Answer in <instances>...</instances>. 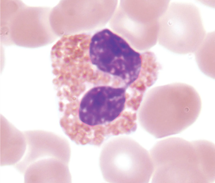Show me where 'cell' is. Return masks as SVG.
Here are the masks:
<instances>
[{
  "instance_id": "277c9868",
  "label": "cell",
  "mask_w": 215,
  "mask_h": 183,
  "mask_svg": "<svg viewBox=\"0 0 215 183\" xmlns=\"http://www.w3.org/2000/svg\"><path fill=\"white\" fill-rule=\"evenodd\" d=\"M150 153L153 183H209L193 141L168 138L157 142Z\"/></svg>"
},
{
  "instance_id": "9c48e42d",
  "label": "cell",
  "mask_w": 215,
  "mask_h": 183,
  "mask_svg": "<svg viewBox=\"0 0 215 183\" xmlns=\"http://www.w3.org/2000/svg\"><path fill=\"white\" fill-rule=\"evenodd\" d=\"M23 132L27 142L26 152L21 160L14 165L19 173L23 174L31 163L43 158L55 157L68 162L69 147L65 138L44 130Z\"/></svg>"
},
{
  "instance_id": "7c38bea8",
  "label": "cell",
  "mask_w": 215,
  "mask_h": 183,
  "mask_svg": "<svg viewBox=\"0 0 215 183\" xmlns=\"http://www.w3.org/2000/svg\"><path fill=\"white\" fill-rule=\"evenodd\" d=\"M160 68L153 53L150 51L143 53L142 64L138 76L130 87L145 92L156 80Z\"/></svg>"
},
{
  "instance_id": "7a4b0ae2",
  "label": "cell",
  "mask_w": 215,
  "mask_h": 183,
  "mask_svg": "<svg viewBox=\"0 0 215 183\" xmlns=\"http://www.w3.org/2000/svg\"><path fill=\"white\" fill-rule=\"evenodd\" d=\"M126 90L102 86L89 91L80 105L81 124L69 137L79 144L101 145L112 136L115 121L125 109Z\"/></svg>"
},
{
  "instance_id": "6da1fadb",
  "label": "cell",
  "mask_w": 215,
  "mask_h": 183,
  "mask_svg": "<svg viewBox=\"0 0 215 183\" xmlns=\"http://www.w3.org/2000/svg\"><path fill=\"white\" fill-rule=\"evenodd\" d=\"M202 107L201 97L192 86L176 83L148 92L138 109L139 123L157 138L179 133L196 120Z\"/></svg>"
},
{
  "instance_id": "4fadbf2b",
  "label": "cell",
  "mask_w": 215,
  "mask_h": 183,
  "mask_svg": "<svg viewBox=\"0 0 215 183\" xmlns=\"http://www.w3.org/2000/svg\"><path fill=\"white\" fill-rule=\"evenodd\" d=\"M215 34H206L204 40L196 50L195 56L197 63L201 71L212 79L215 78Z\"/></svg>"
},
{
  "instance_id": "30bf717a",
  "label": "cell",
  "mask_w": 215,
  "mask_h": 183,
  "mask_svg": "<svg viewBox=\"0 0 215 183\" xmlns=\"http://www.w3.org/2000/svg\"><path fill=\"white\" fill-rule=\"evenodd\" d=\"M55 157L43 158L29 164L23 174L25 183L67 182L69 180L67 164Z\"/></svg>"
},
{
  "instance_id": "3957f363",
  "label": "cell",
  "mask_w": 215,
  "mask_h": 183,
  "mask_svg": "<svg viewBox=\"0 0 215 183\" xmlns=\"http://www.w3.org/2000/svg\"><path fill=\"white\" fill-rule=\"evenodd\" d=\"M50 8L27 6L20 1L1 0V41L30 48L51 43L57 36L50 25Z\"/></svg>"
},
{
  "instance_id": "ba28073f",
  "label": "cell",
  "mask_w": 215,
  "mask_h": 183,
  "mask_svg": "<svg viewBox=\"0 0 215 183\" xmlns=\"http://www.w3.org/2000/svg\"><path fill=\"white\" fill-rule=\"evenodd\" d=\"M133 1L134 6L132 1L133 6L129 1H122L115 17L120 19L119 26L115 30L134 47L147 50L158 40L160 20L170 1Z\"/></svg>"
},
{
  "instance_id": "5b68a950",
  "label": "cell",
  "mask_w": 215,
  "mask_h": 183,
  "mask_svg": "<svg viewBox=\"0 0 215 183\" xmlns=\"http://www.w3.org/2000/svg\"><path fill=\"white\" fill-rule=\"evenodd\" d=\"M142 54L133 49L122 36L108 29L96 32L91 38V63L103 72L116 77L126 89L138 76Z\"/></svg>"
},
{
  "instance_id": "8992f818",
  "label": "cell",
  "mask_w": 215,
  "mask_h": 183,
  "mask_svg": "<svg viewBox=\"0 0 215 183\" xmlns=\"http://www.w3.org/2000/svg\"><path fill=\"white\" fill-rule=\"evenodd\" d=\"M100 162L104 176L110 182L147 183L153 172L150 153L126 136L107 143L102 151Z\"/></svg>"
},
{
  "instance_id": "52a82bcc",
  "label": "cell",
  "mask_w": 215,
  "mask_h": 183,
  "mask_svg": "<svg viewBox=\"0 0 215 183\" xmlns=\"http://www.w3.org/2000/svg\"><path fill=\"white\" fill-rule=\"evenodd\" d=\"M201 13L192 3H170L160 18L158 41L174 53H195L206 35Z\"/></svg>"
},
{
  "instance_id": "8fae6325",
  "label": "cell",
  "mask_w": 215,
  "mask_h": 183,
  "mask_svg": "<svg viewBox=\"0 0 215 183\" xmlns=\"http://www.w3.org/2000/svg\"><path fill=\"white\" fill-rule=\"evenodd\" d=\"M0 165H14L23 157L27 148L23 132L7 121L0 126Z\"/></svg>"
}]
</instances>
